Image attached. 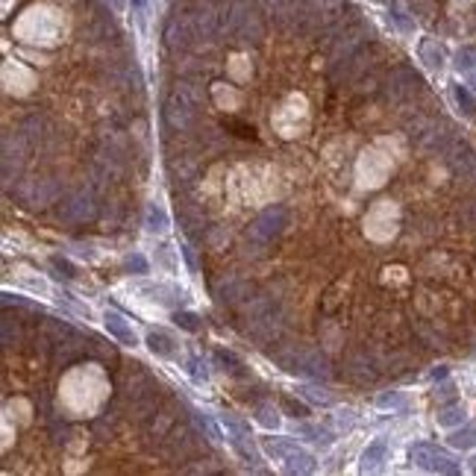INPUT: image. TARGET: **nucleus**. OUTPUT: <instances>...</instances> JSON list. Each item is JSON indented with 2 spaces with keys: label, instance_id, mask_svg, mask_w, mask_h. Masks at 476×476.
<instances>
[{
  "label": "nucleus",
  "instance_id": "20",
  "mask_svg": "<svg viewBox=\"0 0 476 476\" xmlns=\"http://www.w3.org/2000/svg\"><path fill=\"white\" fill-rule=\"evenodd\" d=\"M174 320H177V327L189 329V332H197V329H200V318L191 315V312H177Z\"/></svg>",
  "mask_w": 476,
  "mask_h": 476
},
{
  "label": "nucleus",
  "instance_id": "17",
  "mask_svg": "<svg viewBox=\"0 0 476 476\" xmlns=\"http://www.w3.org/2000/svg\"><path fill=\"white\" fill-rule=\"evenodd\" d=\"M83 209H88V194H76L68 206H62L65 218H83Z\"/></svg>",
  "mask_w": 476,
  "mask_h": 476
},
{
  "label": "nucleus",
  "instance_id": "16",
  "mask_svg": "<svg viewBox=\"0 0 476 476\" xmlns=\"http://www.w3.org/2000/svg\"><path fill=\"white\" fill-rule=\"evenodd\" d=\"M453 95H456L458 109H462L468 118H473V115H476V97L470 95V91H468L465 86H456V91H453Z\"/></svg>",
  "mask_w": 476,
  "mask_h": 476
},
{
  "label": "nucleus",
  "instance_id": "2",
  "mask_svg": "<svg viewBox=\"0 0 476 476\" xmlns=\"http://www.w3.org/2000/svg\"><path fill=\"white\" fill-rule=\"evenodd\" d=\"M197 103H200V91H197L191 83H179L177 91L165 103V118L168 124L177 127V130H186L191 127L194 112H197Z\"/></svg>",
  "mask_w": 476,
  "mask_h": 476
},
{
  "label": "nucleus",
  "instance_id": "19",
  "mask_svg": "<svg viewBox=\"0 0 476 476\" xmlns=\"http://www.w3.org/2000/svg\"><path fill=\"white\" fill-rule=\"evenodd\" d=\"M256 421L259 423H262V426H276V423H280V412H276V409H271V406H256Z\"/></svg>",
  "mask_w": 476,
  "mask_h": 476
},
{
  "label": "nucleus",
  "instance_id": "30",
  "mask_svg": "<svg viewBox=\"0 0 476 476\" xmlns=\"http://www.w3.org/2000/svg\"><path fill=\"white\" fill-rule=\"evenodd\" d=\"M109 4H112V9H121L124 6V0H109Z\"/></svg>",
  "mask_w": 476,
  "mask_h": 476
},
{
  "label": "nucleus",
  "instance_id": "11",
  "mask_svg": "<svg viewBox=\"0 0 476 476\" xmlns=\"http://www.w3.org/2000/svg\"><path fill=\"white\" fill-rule=\"evenodd\" d=\"M421 62H426V68H441L444 65V50H441L438 41H433V39L421 41Z\"/></svg>",
  "mask_w": 476,
  "mask_h": 476
},
{
  "label": "nucleus",
  "instance_id": "23",
  "mask_svg": "<svg viewBox=\"0 0 476 476\" xmlns=\"http://www.w3.org/2000/svg\"><path fill=\"white\" fill-rule=\"evenodd\" d=\"M283 406L291 412V418H306V414H309V406H303V403H297V400H291V397H283Z\"/></svg>",
  "mask_w": 476,
  "mask_h": 476
},
{
  "label": "nucleus",
  "instance_id": "3",
  "mask_svg": "<svg viewBox=\"0 0 476 476\" xmlns=\"http://www.w3.org/2000/svg\"><path fill=\"white\" fill-rule=\"evenodd\" d=\"M412 462L418 465V468H423V470H429V473H450V476H456L458 470V462L450 456V453H444L441 447H435V444H414L412 447Z\"/></svg>",
  "mask_w": 476,
  "mask_h": 476
},
{
  "label": "nucleus",
  "instance_id": "6",
  "mask_svg": "<svg viewBox=\"0 0 476 476\" xmlns=\"http://www.w3.org/2000/svg\"><path fill=\"white\" fill-rule=\"evenodd\" d=\"M280 362L285 365V371L291 374H309V376H327L329 367L327 362L318 356V353H300V356H280Z\"/></svg>",
  "mask_w": 476,
  "mask_h": 476
},
{
  "label": "nucleus",
  "instance_id": "12",
  "mask_svg": "<svg viewBox=\"0 0 476 476\" xmlns=\"http://www.w3.org/2000/svg\"><path fill=\"white\" fill-rule=\"evenodd\" d=\"M144 224H147L150 233H162V229H168V215H165V209H162L159 203H150Z\"/></svg>",
  "mask_w": 476,
  "mask_h": 476
},
{
  "label": "nucleus",
  "instance_id": "9",
  "mask_svg": "<svg viewBox=\"0 0 476 476\" xmlns=\"http://www.w3.org/2000/svg\"><path fill=\"white\" fill-rule=\"evenodd\" d=\"M147 347L156 353V356H162V359H177V356H179L177 341H174L168 332H162V329H156V332L147 335Z\"/></svg>",
  "mask_w": 476,
  "mask_h": 476
},
{
  "label": "nucleus",
  "instance_id": "4",
  "mask_svg": "<svg viewBox=\"0 0 476 476\" xmlns=\"http://www.w3.org/2000/svg\"><path fill=\"white\" fill-rule=\"evenodd\" d=\"M285 226H288V212H285V206H271V209H265V212L250 224L247 238H250V241H259V244H268V241H273L276 236H280Z\"/></svg>",
  "mask_w": 476,
  "mask_h": 476
},
{
  "label": "nucleus",
  "instance_id": "29",
  "mask_svg": "<svg viewBox=\"0 0 476 476\" xmlns=\"http://www.w3.org/2000/svg\"><path fill=\"white\" fill-rule=\"evenodd\" d=\"M130 4H132V15H135L138 21H142L144 12H147V6H150V0H130Z\"/></svg>",
  "mask_w": 476,
  "mask_h": 476
},
{
  "label": "nucleus",
  "instance_id": "14",
  "mask_svg": "<svg viewBox=\"0 0 476 476\" xmlns=\"http://www.w3.org/2000/svg\"><path fill=\"white\" fill-rule=\"evenodd\" d=\"M224 130H233V135H238V138H250V142H256V130H253V124H247V121H241V118H224Z\"/></svg>",
  "mask_w": 476,
  "mask_h": 476
},
{
  "label": "nucleus",
  "instance_id": "25",
  "mask_svg": "<svg viewBox=\"0 0 476 476\" xmlns=\"http://www.w3.org/2000/svg\"><path fill=\"white\" fill-rule=\"evenodd\" d=\"M391 18H394V24L400 27V29H406V33L412 29V18H409V15H406L400 6H391Z\"/></svg>",
  "mask_w": 476,
  "mask_h": 476
},
{
  "label": "nucleus",
  "instance_id": "10",
  "mask_svg": "<svg viewBox=\"0 0 476 476\" xmlns=\"http://www.w3.org/2000/svg\"><path fill=\"white\" fill-rule=\"evenodd\" d=\"M382 458H386V441L376 438V441L367 444L365 453H362V470H374V468H379Z\"/></svg>",
  "mask_w": 476,
  "mask_h": 476
},
{
  "label": "nucleus",
  "instance_id": "1",
  "mask_svg": "<svg viewBox=\"0 0 476 476\" xmlns=\"http://www.w3.org/2000/svg\"><path fill=\"white\" fill-rule=\"evenodd\" d=\"M262 447L273 462H283V468L288 473H312L315 470V456L309 450L297 447V444L288 438H265Z\"/></svg>",
  "mask_w": 476,
  "mask_h": 476
},
{
  "label": "nucleus",
  "instance_id": "31",
  "mask_svg": "<svg viewBox=\"0 0 476 476\" xmlns=\"http://www.w3.org/2000/svg\"><path fill=\"white\" fill-rule=\"evenodd\" d=\"M468 86H473V88H476V71H473V74L468 76Z\"/></svg>",
  "mask_w": 476,
  "mask_h": 476
},
{
  "label": "nucleus",
  "instance_id": "24",
  "mask_svg": "<svg viewBox=\"0 0 476 476\" xmlns=\"http://www.w3.org/2000/svg\"><path fill=\"white\" fill-rule=\"evenodd\" d=\"M215 356H218V362L229 365V367H226L229 374H241V362H238L236 356H233V353H224V350H218V353H215Z\"/></svg>",
  "mask_w": 476,
  "mask_h": 476
},
{
  "label": "nucleus",
  "instance_id": "7",
  "mask_svg": "<svg viewBox=\"0 0 476 476\" xmlns=\"http://www.w3.org/2000/svg\"><path fill=\"white\" fill-rule=\"evenodd\" d=\"M444 153H447V162L453 165L456 174H462V177H476V150H473L470 144H465V142H458V138H453V144L444 150Z\"/></svg>",
  "mask_w": 476,
  "mask_h": 476
},
{
  "label": "nucleus",
  "instance_id": "21",
  "mask_svg": "<svg viewBox=\"0 0 476 476\" xmlns=\"http://www.w3.org/2000/svg\"><path fill=\"white\" fill-rule=\"evenodd\" d=\"M456 68H458V71H473V68H476V50H470V48L458 50V53H456Z\"/></svg>",
  "mask_w": 476,
  "mask_h": 476
},
{
  "label": "nucleus",
  "instance_id": "8",
  "mask_svg": "<svg viewBox=\"0 0 476 476\" xmlns=\"http://www.w3.org/2000/svg\"><path fill=\"white\" fill-rule=\"evenodd\" d=\"M106 329H109V335H115V339H118L121 344H130V347H135V344H138L132 327H130L127 320L121 318L118 312H106Z\"/></svg>",
  "mask_w": 476,
  "mask_h": 476
},
{
  "label": "nucleus",
  "instance_id": "5",
  "mask_svg": "<svg viewBox=\"0 0 476 476\" xmlns=\"http://www.w3.org/2000/svg\"><path fill=\"white\" fill-rule=\"evenodd\" d=\"M421 91H423V80H421V76L414 74L412 68H400V71L391 74L388 95H391L394 100H412L414 95H421Z\"/></svg>",
  "mask_w": 476,
  "mask_h": 476
},
{
  "label": "nucleus",
  "instance_id": "13",
  "mask_svg": "<svg viewBox=\"0 0 476 476\" xmlns=\"http://www.w3.org/2000/svg\"><path fill=\"white\" fill-rule=\"evenodd\" d=\"M450 447H456V450H470V447H476V426L456 429V433L450 435Z\"/></svg>",
  "mask_w": 476,
  "mask_h": 476
},
{
  "label": "nucleus",
  "instance_id": "28",
  "mask_svg": "<svg viewBox=\"0 0 476 476\" xmlns=\"http://www.w3.org/2000/svg\"><path fill=\"white\" fill-rule=\"evenodd\" d=\"M376 403H379L382 409H388V406H400V403H403V397H400V394H382Z\"/></svg>",
  "mask_w": 476,
  "mask_h": 476
},
{
  "label": "nucleus",
  "instance_id": "15",
  "mask_svg": "<svg viewBox=\"0 0 476 476\" xmlns=\"http://www.w3.org/2000/svg\"><path fill=\"white\" fill-rule=\"evenodd\" d=\"M462 421H465V409L462 406H444L441 414H438V426H444V429H450V426L462 423Z\"/></svg>",
  "mask_w": 476,
  "mask_h": 476
},
{
  "label": "nucleus",
  "instance_id": "26",
  "mask_svg": "<svg viewBox=\"0 0 476 476\" xmlns=\"http://www.w3.org/2000/svg\"><path fill=\"white\" fill-rule=\"evenodd\" d=\"M297 394H303V397H309V400H315V403H332V397H327V394H320L318 388H309V386H303V388H297Z\"/></svg>",
  "mask_w": 476,
  "mask_h": 476
},
{
  "label": "nucleus",
  "instance_id": "22",
  "mask_svg": "<svg viewBox=\"0 0 476 476\" xmlns=\"http://www.w3.org/2000/svg\"><path fill=\"white\" fill-rule=\"evenodd\" d=\"M127 271H132V273H147V259H144L142 253L127 256Z\"/></svg>",
  "mask_w": 476,
  "mask_h": 476
},
{
  "label": "nucleus",
  "instance_id": "32",
  "mask_svg": "<svg viewBox=\"0 0 476 476\" xmlns=\"http://www.w3.org/2000/svg\"><path fill=\"white\" fill-rule=\"evenodd\" d=\"M470 468H473V470H476V458H473V465H470Z\"/></svg>",
  "mask_w": 476,
  "mask_h": 476
},
{
  "label": "nucleus",
  "instance_id": "18",
  "mask_svg": "<svg viewBox=\"0 0 476 476\" xmlns=\"http://www.w3.org/2000/svg\"><path fill=\"white\" fill-rule=\"evenodd\" d=\"M194 418H197V423H200V429H206V435H209L212 441H224V433H221V429H218V423H215V421L209 418V414H203V412H197V414H194Z\"/></svg>",
  "mask_w": 476,
  "mask_h": 476
},
{
  "label": "nucleus",
  "instance_id": "27",
  "mask_svg": "<svg viewBox=\"0 0 476 476\" xmlns=\"http://www.w3.org/2000/svg\"><path fill=\"white\" fill-rule=\"evenodd\" d=\"M462 221H465L468 226H476V200L465 203V209H462Z\"/></svg>",
  "mask_w": 476,
  "mask_h": 476
}]
</instances>
